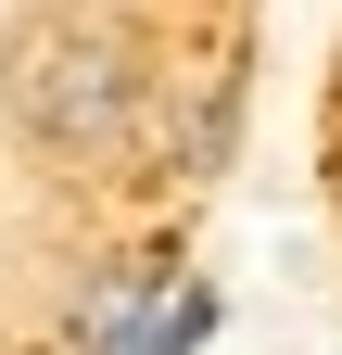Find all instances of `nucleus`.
<instances>
[{
	"mask_svg": "<svg viewBox=\"0 0 342 355\" xmlns=\"http://www.w3.org/2000/svg\"><path fill=\"white\" fill-rule=\"evenodd\" d=\"M0 114L26 127L38 153H114L127 114H140V51H127V26L102 13H26L0 38Z\"/></svg>",
	"mask_w": 342,
	"mask_h": 355,
	"instance_id": "nucleus-1",
	"label": "nucleus"
},
{
	"mask_svg": "<svg viewBox=\"0 0 342 355\" xmlns=\"http://www.w3.org/2000/svg\"><path fill=\"white\" fill-rule=\"evenodd\" d=\"M203 343H216V292H203V279H178V292H165V304H152V318L127 330L114 355H203Z\"/></svg>",
	"mask_w": 342,
	"mask_h": 355,
	"instance_id": "nucleus-2",
	"label": "nucleus"
}]
</instances>
